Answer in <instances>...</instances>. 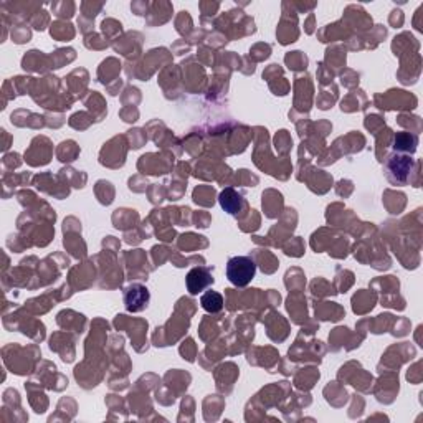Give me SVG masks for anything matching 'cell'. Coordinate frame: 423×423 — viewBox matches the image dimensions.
<instances>
[{
    "mask_svg": "<svg viewBox=\"0 0 423 423\" xmlns=\"http://www.w3.org/2000/svg\"><path fill=\"white\" fill-rule=\"evenodd\" d=\"M413 161L405 156H392L387 162V176L393 184H405L409 172L412 170Z\"/></svg>",
    "mask_w": 423,
    "mask_h": 423,
    "instance_id": "cell-3",
    "label": "cell"
},
{
    "mask_svg": "<svg viewBox=\"0 0 423 423\" xmlns=\"http://www.w3.org/2000/svg\"><path fill=\"white\" fill-rule=\"evenodd\" d=\"M149 303V291L142 284H131L124 290V304L128 311H142Z\"/></svg>",
    "mask_w": 423,
    "mask_h": 423,
    "instance_id": "cell-4",
    "label": "cell"
},
{
    "mask_svg": "<svg viewBox=\"0 0 423 423\" xmlns=\"http://www.w3.org/2000/svg\"><path fill=\"white\" fill-rule=\"evenodd\" d=\"M256 263L250 256H233L227 263V278L237 288H245L253 282Z\"/></svg>",
    "mask_w": 423,
    "mask_h": 423,
    "instance_id": "cell-1",
    "label": "cell"
},
{
    "mask_svg": "<svg viewBox=\"0 0 423 423\" xmlns=\"http://www.w3.org/2000/svg\"><path fill=\"white\" fill-rule=\"evenodd\" d=\"M201 304L207 312H212V315H215V312L222 311V309H223V298H222L220 293L209 290L205 293V295H202Z\"/></svg>",
    "mask_w": 423,
    "mask_h": 423,
    "instance_id": "cell-5",
    "label": "cell"
},
{
    "mask_svg": "<svg viewBox=\"0 0 423 423\" xmlns=\"http://www.w3.org/2000/svg\"><path fill=\"white\" fill-rule=\"evenodd\" d=\"M187 290L192 296H197L198 293L212 286L214 284V276H212V270L205 266H195L187 273L185 278Z\"/></svg>",
    "mask_w": 423,
    "mask_h": 423,
    "instance_id": "cell-2",
    "label": "cell"
}]
</instances>
